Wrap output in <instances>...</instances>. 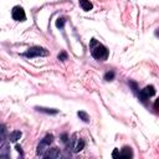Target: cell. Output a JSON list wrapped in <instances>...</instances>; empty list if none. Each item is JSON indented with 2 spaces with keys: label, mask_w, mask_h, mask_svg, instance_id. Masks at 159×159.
<instances>
[{
  "label": "cell",
  "mask_w": 159,
  "mask_h": 159,
  "mask_svg": "<svg viewBox=\"0 0 159 159\" xmlns=\"http://www.w3.org/2000/svg\"><path fill=\"white\" fill-rule=\"evenodd\" d=\"M78 4L83 11H90V10L93 9V5H92V3L90 0H78Z\"/></svg>",
  "instance_id": "8"
},
{
  "label": "cell",
  "mask_w": 159,
  "mask_h": 159,
  "mask_svg": "<svg viewBox=\"0 0 159 159\" xmlns=\"http://www.w3.org/2000/svg\"><path fill=\"white\" fill-rule=\"evenodd\" d=\"M11 16H12V19H14L15 21H25L26 20V14H25V10L21 8V6H19V5H16V6H14L12 8V10H11Z\"/></svg>",
  "instance_id": "5"
},
{
  "label": "cell",
  "mask_w": 159,
  "mask_h": 159,
  "mask_svg": "<svg viewBox=\"0 0 159 159\" xmlns=\"http://www.w3.org/2000/svg\"><path fill=\"white\" fill-rule=\"evenodd\" d=\"M155 87L154 86H147L144 90H140L139 91V100L143 102V103H147V101L149 100V97L154 96L155 95Z\"/></svg>",
  "instance_id": "3"
},
{
  "label": "cell",
  "mask_w": 159,
  "mask_h": 159,
  "mask_svg": "<svg viewBox=\"0 0 159 159\" xmlns=\"http://www.w3.org/2000/svg\"><path fill=\"white\" fill-rule=\"evenodd\" d=\"M57 59L60 61H66V60H67V54H66L65 51H61L60 54H59V56H57Z\"/></svg>",
  "instance_id": "15"
},
{
  "label": "cell",
  "mask_w": 159,
  "mask_h": 159,
  "mask_svg": "<svg viewBox=\"0 0 159 159\" xmlns=\"http://www.w3.org/2000/svg\"><path fill=\"white\" fill-rule=\"evenodd\" d=\"M77 116L80 117V119H82L85 123H90V116H88L85 111H78V112H77Z\"/></svg>",
  "instance_id": "12"
},
{
  "label": "cell",
  "mask_w": 159,
  "mask_h": 159,
  "mask_svg": "<svg viewBox=\"0 0 159 159\" xmlns=\"http://www.w3.org/2000/svg\"><path fill=\"white\" fill-rule=\"evenodd\" d=\"M85 145H86L85 140L80 138V139H78V140L76 142V144L73 145V152H75V153H78V152L83 151V149H85Z\"/></svg>",
  "instance_id": "10"
},
{
  "label": "cell",
  "mask_w": 159,
  "mask_h": 159,
  "mask_svg": "<svg viewBox=\"0 0 159 159\" xmlns=\"http://www.w3.org/2000/svg\"><path fill=\"white\" fill-rule=\"evenodd\" d=\"M129 85L132 86V88H133V91H134V92H137V91H138V87H137V83H136L134 81H129Z\"/></svg>",
  "instance_id": "16"
},
{
  "label": "cell",
  "mask_w": 159,
  "mask_h": 159,
  "mask_svg": "<svg viewBox=\"0 0 159 159\" xmlns=\"http://www.w3.org/2000/svg\"><path fill=\"white\" fill-rule=\"evenodd\" d=\"M15 148H16V151H18V152H19L21 155H24V153H22V149H21V147H20V145H16Z\"/></svg>",
  "instance_id": "20"
},
{
  "label": "cell",
  "mask_w": 159,
  "mask_h": 159,
  "mask_svg": "<svg viewBox=\"0 0 159 159\" xmlns=\"http://www.w3.org/2000/svg\"><path fill=\"white\" fill-rule=\"evenodd\" d=\"M52 142H54V136H52V134H47L41 142H40V144L37 145V151H36L37 155H42L44 152H45V148H46V147H50V144H51Z\"/></svg>",
  "instance_id": "4"
},
{
  "label": "cell",
  "mask_w": 159,
  "mask_h": 159,
  "mask_svg": "<svg viewBox=\"0 0 159 159\" xmlns=\"http://www.w3.org/2000/svg\"><path fill=\"white\" fill-rule=\"evenodd\" d=\"M2 144H3V137L0 136V145H2Z\"/></svg>",
  "instance_id": "21"
},
{
  "label": "cell",
  "mask_w": 159,
  "mask_h": 159,
  "mask_svg": "<svg viewBox=\"0 0 159 159\" xmlns=\"http://www.w3.org/2000/svg\"><path fill=\"white\" fill-rule=\"evenodd\" d=\"M103 78L106 80V81H113V78H114V72H113V71H108V72H106Z\"/></svg>",
  "instance_id": "13"
},
{
  "label": "cell",
  "mask_w": 159,
  "mask_h": 159,
  "mask_svg": "<svg viewBox=\"0 0 159 159\" xmlns=\"http://www.w3.org/2000/svg\"><path fill=\"white\" fill-rule=\"evenodd\" d=\"M91 55L95 60L97 61H106L108 59L110 55V51L104 45L100 44L96 39H92L91 40Z\"/></svg>",
  "instance_id": "1"
},
{
  "label": "cell",
  "mask_w": 159,
  "mask_h": 159,
  "mask_svg": "<svg viewBox=\"0 0 159 159\" xmlns=\"http://www.w3.org/2000/svg\"><path fill=\"white\" fill-rule=\"evenodd\" d=\"M49 55V51L44 47H40V46H34L28 49L24 52V56L28 57V59H34V57H41V56H47Z\"/></svg>",
  "instance_id": "2"
},
{
  "label": "cell",
  "mask_w": 159,
  "mask_h": 159,
  "mask_svg": "<svg viewBox=\"0 0 159 159\" xmlns=\"http://www.w3.org/2000/svg\"><path fill=\"white\" fill-rule=\"evenodd\" d=\"M65 19L63 18H59L57 20H56V28L57 29H63V26H65Z\"/></svg>",
  "instance_id": "14"
},
{
  "label": "cell",
  "mask_w": 159,
  "mask_h": 159,
  "mask_svg": "<svg viewBox=\"0 0 159 159\" xmlns=\"http://www.w3.org/2000/svg\"><path fill=\"white\" fill-rule=\"evenodd\" d=\"M35 110L37 112H41V113H46V114H57L60 111L59 110H55V108H46V107H39L36 106Z\"/></svg>",
  "instance_id": "7"
},
{
  "label": "cell",
  "mask_w": 159,
  "mask_h": 159,
  "mask_svg": "<svg viewBox=\"0 0 159 159\" xmlns=\"http://www.w3.org/2000/svg\"><path fill=\"white\" fill-rule=\"evenodd\" d=\"M0 133H5V126L4 124H0Z\"/></svg>",
  "instance_id": "19"
},
{
  "label": "cell",
  "mask_w": 159,
  "mask_h": 159,
  "mask_svg": "<svg viewBox=\"0 0 159 159\" xmlns=\"http://www.w3.org/2000/svg\"><path fill=\"white\" fill-rule=\"evenodd\" d=\"M119 157H121V158H132V157H133L132 148H130V147H123L122 152L119 153Z\"/></svg>",
  "instance_id": "11"
},
{
  "label": "cell",
  "mask_w": 159,
  "mask_h": 159,
  "mask_svg": "<svg viewBox=\"0 0 159 159\" xmlns=\"http://www.w3.org/2000/svg\"><path fill=\"white\" fill-rule=\"evenodd\" d=\"M42 155H44V158H46V159H57V158L61 157V151H60L59 148H50V149H47V152L44 153Z\"/></svg>",
  "instance_id": "6"
},
{
  "label": "cell",
  "mask_w": 159,
  "mask_h": 159,
  "mask_svg": "<svg viewBox=\"0 0 159 159\" xmlns=\"http://www.w3.org/2000/svg\"><path fill=\"white\" fill-rule=\"evenodd\" d=\"M61 139H62V142H63V143H66V142L69 140V136L66 134V133H63V134L61 136Z\"/></svg>",
  "instance_id": "17"
},
{
  "label": "cell",
  "mask_w": 159,
  "mask_h": 159,
  "mask_svg": "<svg viewBox=\"0 0 159 159\" xmlns=\"http://www.w3.org/2000/svg\"><path fill=\"white\" fill-rule=\"evenodd\" d=\"M112 157H113V158H118V157H119L118 149H114V151H113V153H112Z\"/></svg>",
  "instance_id": "18"
},
{
  "label": "cell",
  "mask_w": 159,
  "mask_h": 159,
  "mask_svg": "<svg viewBox=\"0 0 159 159\" xmlns=\"http://www.w3.org/2000/svg\"><path fill=\"white\" fill-rule=\"evenodd\" d=\"M21 136H22V133L20 130H12L11 133L9 134V140L12 142V143H15V142H18L21 138Z\"/></svg>",
  "instance_id": "9"
}]
</instances>
